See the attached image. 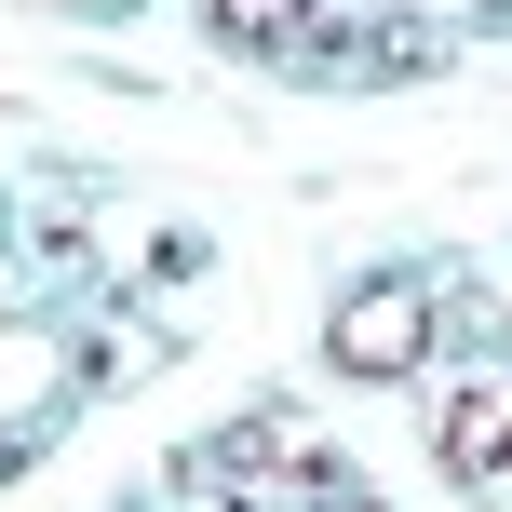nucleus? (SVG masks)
I'll use <instances>...</instances> for the list:
<instances>
[{"instance_id":"1","label":"nucleus","mask_w":512,"mask_h":512,"mask_svg":"<svg viewBox=\"0 0 512 512\" xmlns=\"http://www.w3.org/2000/svg\"><path fill=\"white\" fill-rule=\"evenodd\" d=\"M432 445H445V472L472 499H512V378H459L445 418H432Z\"/></svg>"},{"instance_id":"2","label":"nucleus","mask_w":512,"mask_h":512,"mask_svg":"<svg viewBox=\"0 0 512 512\" xmlns=\"http://www.w3.org/2000/svg\"><path fill=\"white\" fill-rule=\"evenodd\" d=\"M337 364H351V378H405L418 351H432V297H418V283H364L351 310H337V337H324Z\"/></svg>"},{"instance_id":"3","label":"nucleus","mask_w":512,"mask_h":512,"mask_svg":"<svg viewBox=\"0 0 512 512\" xmlns=\"http://www.w3.org/2000/svg\"><path fill=\"white\" fill-rule=\"evenodd\" d=\"M203 14H216L230 54H297V41H324V0H203Z\"/></svg>"}]
</instances>
